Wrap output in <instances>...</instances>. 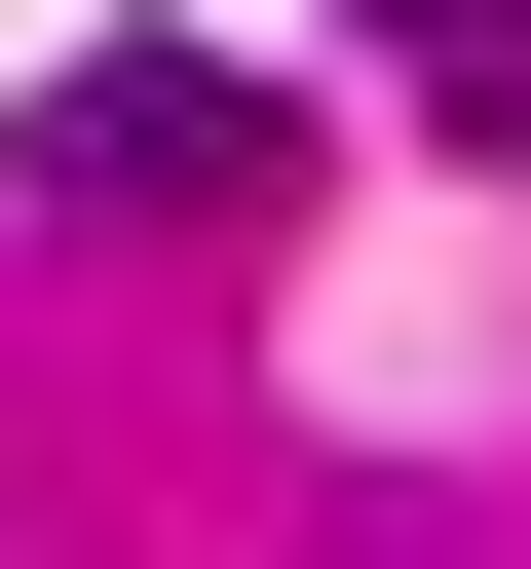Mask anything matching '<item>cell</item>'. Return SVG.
I'll return each mask as SVG.
<instances>
[{
	"label": "cell",
	"instance_id": "6da1fadb",
	"mask_svg": "<svg viewBox=\"0 0 531 569\" xmlns=\"http://www.w3.org/2000/svg\"><path fill=\"white\" fill-rule=\"evenodd\" d=\"M39 190H77V228H228V190H304V152H266V77L114 39V77H39Z\"/></svg>",
	"mask_w": 531,
	"mask_h": 569
},
{
	"label": "cell",
	"instance_id": "7a4b0ae2",
	"mask_svg": "<svg viewBox=\"0 0 531 569\" xmlns=\"http://www.w3.org/2000/svg\"><path fill=\"white\" fill-rule=\"evenodd\" d=\"M418 39H493V0H418Z\"/></svg>",
	"mask_w": 531,
	"mask_h": 569
}]
</instances>
